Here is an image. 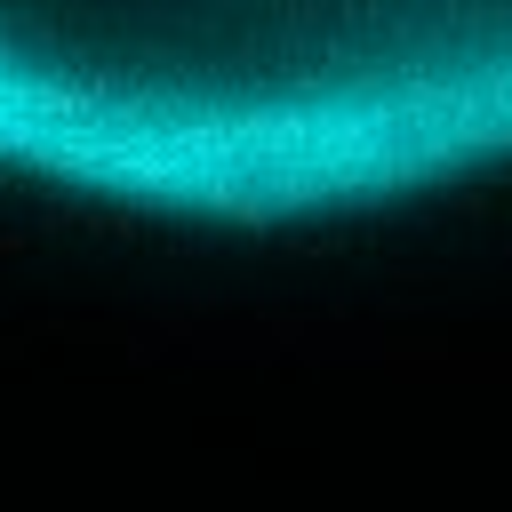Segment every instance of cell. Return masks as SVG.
Returning a JSON list of instances; mask_svg holds the SVG:
<instances>
[{"label": "cell", "instance_id": "6da1fadb", "mask_svg": "<svg viewBox=\"0 0 512 512\" xmlns=\"http://www.w3.org/2000/svg\"><path fill=\"white\" fill-rule=\"evenodd\" d=\"M512 168V0H0V176L336 224Z\"/></svg>", "mask_w": 512, "mask_h": 512}]
</instances>
